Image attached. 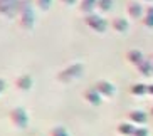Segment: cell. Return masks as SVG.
<instances>
[{"label":"cell","instance_id":"11","mask_svg":"<svg viewBox=\"0 0 153 136\" xmlns=\"http://www.w3.org/2000/svg\"><path fill=\"white\" fill-rule=\"evenodd\" d=\"M128 119H130L131 123H135V124H145L148 118H146V114H145L141 109H133V111L128 113Z\"/></svg>","mask_w":153,"mask_h":136},{"label":"cell","instance_id":"19","mask_svg":"<svg viewBox=\"0 0 153 136\" xmlns=\"http://www.w3.org/2000/svg\"><path fill=\"white\" fill-rule=\"evenodd\" d=\"M51 136H69V133L66 131L64 126H56L51 129Z\"/></svg>","mask_w":153,"mask_h":136},{"label":"cell","instance_id":"4","mask_svg":"<svg viewBox=\"0 0 153 136\" xmlns=\"http://www.w3.org/2000/svg\"><path fill=\"white\" fill-rule=\"evenodd\" d=\"M84 22H86V25H88L89 29H93L94 32H99V34H103V32L108 29V22H106L101 15H98V14L86 15Z\"/></svg>","mask_w":153,"mask_h":136},{"label":"cell","instance_id":"6","mask_svg":"<svg viewBox=\"0 0 153 136\" xmlns=\"http://www.w3.org/2000/svg\"><path fill=\"white\" fill-rule=\"evenodd\" d=\"M93 87H94V89L98 91L101 96H104V98H111V96L114 94V86H113L109 81H104V79L94 82V84H93Z\"/></svg>","mask_w":153,"mask_h":136},{"label":"cell","instance_id":"8","mask_svg":"<svg viewBox=\"0 0 153 136\" xmlns=\"http://www.w3.org/2000/svg\"><path fill=\"white\" fill-rule=\"evenodd\" d=\"M126 10H128V15H130L131 18H141L143 17V5L140 4V2H130L128 4V7H126Z\"/></svg>","mask_w":153,"mask_h":136},{"label":"cell","instance_id":"20","mask_svg":"<svg viewBox=\"0 0 153 136\" xmlns=\"http://www.w3.org/2000/svg\"><path fill=\"white\" fill-rule=\"evenodd\" d=\"M51 2L52 0H36V4H37V7L42 10V12H45V10H49V7H51Z\"/></svg>","mask_w":153,"mask_h":136},{"label":"cell","instance_id":"17","mask_svg":"<svg viewBox=\"0 0 153 136\" xmlns=\"http://www.w3.org/2000/svg\"><path fill=\"white\" fill-rule=\"evenodd\" d=\"M143 25L145 27L152 29L153 27V5H150L148 9L145 10V15H143Z\"/></svg>","mask_w":153,"mask_h":136},{"label":"cell","instance_id":"5","mask_svg":"<svg viewBox=\"0 0 153 136\" xmlns=\"http://www.w3.org/2000/svg\"><path fill=\"white\" fill-rule=\"evenodd\" d=\"M19 5L20 0H0V15L14 17L15 14H19Z\"/></svg>","mask_w":153,"mask_h":136},{"label":"cell","instance_id":"10","mask_svg":"<svg viewBox=\"0 0 153 136\" xmlns=\"http://www.w3.org/2000/svg\"><path fill=\"white\" fill-rule=\"evenodd\" d=\"M15 86L20 91H29L32 87V77L29 74H20V76L15 79Z\"/></svg>","mask_w":153,"mask_h":136},{"label":"cell","instance_id":"9","mask_svg":"<svg viewBox=\"0 0 153 136\" xmlns=\"http://www.w3.org/2000/svg\"><path fill=\"white\" fill-rule=\"evenodd\" d=\"M111 27L114 32H118V34H125L126 30H128V27H130V24H128V20L123 17H114L111 20Z\"/></svg>","mask_w":153,"mask_h":136},{"label":"cell","instance_id":"16","mask_svg":"<svg viewBox=\"0 0 153 136\" xmlns=\"http://www.w3.org/2000/svg\"><path fill=\"white\" fill-rule=\"evenodd\" d=\"M130 91H131V94L133 96H143V94L148 92V86L143 84V82H135V84H131Z\"/></svg>","mask_w":153,"mask_h":136},{"label":"cell","instance_id":"25","mask_svg":"<svg viewBox=\"0 0 153 136\" xmlns=\"http://www.w3.org/2000/svg\"><path fill=\"white\" fill-rule=\"evenodd\" d=\"M152 114H153V106H152Z\"/></svg>","mask_w":153,"mask_h":136},{"label":"cell","instance_id":"22","mask_svg":"<svg viewBox=\"0 0 153 136\" xmlns=\"http://www.w3.org/2000/svg\"><path fill=\"white\" fill-rule=\"evenodd\" d=\"M64 5H72V4H76V0H61Z\"/></svg>","mask_w":153,"mask_h":136},{"label":"cell","instance_id":"14","mask_svg":"<svg viewBox=\"0 0 153 136\" xmlns=\"http://www.w3.org/2000/svg\"><path fill=\"white\" fill-rule=\"evenodd\" d=\"M116 131L121 136H131L135 131V126H133V123H120L116 126Z\"/></svg>","mask_w":153,"mask_h":136},{"label":"cell","instance_id":"1","mask_svg":"<svg viewBox=\"0 0 153 136\" xmlns=\"http://www.w3.org/2000/svg\"><path fill=\"white\" fill-rule=\"evenodd\" d=\"M19 22L22 25V29L30 30L36 22V15H34V9H32L30 0H20L19 5Z\"/></svg>","mask_w":153,"mask_h":136},{"label":"cell","instance_id":"24","mask_svg":"<svg viewBox=\"0 0 153 136\" xmlns=\"http://www.w3.org/2000/svg\"><path fill=\"white\" fill-rule=\"evenodd\" d=\"M148 94L153 96V84H148Z\"/></svg>","mask_w":153,"mask_h":136},{"label":"cell","instance_id":"7","mask_svg":"<svg viewBox=\"0 0 153 136\" xmlns=\"http://www.w3.org/2000/svg\"><path fill=\"white\" fill-rule=\"evenodd\" d=\"M84 99L88 101L91 106H99L101 104V94H99L93 86L88 87V89L84 91Z\"/></svg>","mask_w":153,"mask_h":136},{"label":"cell","instance_id":"15","mask_svg":"<svg viewBox=\"0 0 153 136\" xmlns=\"http://www.w3.org/2000/svg\"><path fill=\"white\" fill-rule=\"evenodd\" d=\"M98 0H81V5H79V10L86 15H91L93 14V9L96 7Z\"/></svg>","mask_w":153,"mask_h":136},{"label":"cell","instance_id":"12","mask_svg":"<svg viewBox=\"0 0 153 136\" xmlns=\"http://www.w3.org/2000/svg\"><path fill=\"white\" fill-rule=\"evenodd\" d=\"M136 67V71H138L140 74H141V76H150V74L153 72V64H152V59H143L141 61V62H138L135 66Z\"/></svg>","mask_w":153,"mask_h":136},{"label":"cell","instance_id":"21","mask_svg":"<svg viewBox=\"0 0 153 136\" xmlns=\"http://www.w3.org/2000/svg\"><path fill=\"white\" fill-rule=\"evenodd\" d=\"M131 136H148V129L146 128H141V126H136Z\"/></svg>","mask_w":153,"mask_h":136},{"label":"cell","instance_id":"27","mask_svg":"<svg viewBox=\"0 0 153 136\" xmlns=\"http://www.w3.org/2000/svg\"><path fill=\"white\" fill-rule=\"evenodd\" d=\"M145 2H152V0H145Z\"/></svg>","mask_w":153,"mask_h":136},{"label":"cell","instance_id":"2","mask_svg":"<svg viewBox=\"0 0 153 136\" xmlns=\"http://www.w3.org/2000/svg\"><path fill=\"white\" fill-rule=\"evenodd\" d=\"M82 72H84V64L82 62H72V64H69V66H66L64 69H61L56 77H57L59 82H71V81H74V79H77Z\"/></svg>","mask_w":153,"mask_h":136},{"label":"cell","instance_id":"26","mask_svg":"<svg viewBox=\"0 0 153 136\" xmlns=\"http://www.w3.org/2000/svg\"><path fill=\"white\" fill-rule=\"evenodd\" d=\"M152 64H153V55H152Z\"/></svg>","mask_w":153,"mask_h":136},{"label":"cell","instance_id":"23","mask_svg":"<svg viewBox=\"0 0 153 136\" xmlns=\"http://www.w3.org/2000/svg\"><path fill=\"white\" fill-rule=\"evenodd\" d=\"M4 89H5V81L2 79V77H0V92H2Z\"/></svg>","mask_w":153,"mask_h":136},{"label":"cell","instance_id":"13","mask_svg":"<svg viewBox=\"0 0 153 136\" xmlns=\"http://www.w3.org/2000/svg\"><path fill=\"white\" fill-rule=\"evenodd\" d=\"M145 57H143V54H141V50L140 49H130L128 52H126V61L128 62H131L133 66H136L138 62H141Z\"/></svg>","mask_w":153,"mask_h":136},{"label":"cell","instance_id":"18","mask_svg":"<svg viewBox=\"0 0 153 136\" xmlns=\"http://www.w3.org/2000/svg\"><path fill=\"white\" fill-rule=\"evenodd\" d=\"M101 12H109L113 9V0H98V4H96Z\"/></svg>","mask_w":153,"mask_h":136},{"label":"cell","instance_id":"3","mask_svg":"<svg viewBox=\"0 0 153 136\" xmlns=\"http://www.w3.org/2000/svg\"><path fill=\"white\" fill-rule=\"evenodd\" d=\"M10 121H12V124H14L15 128L24 129V128L27 126V123H29V116H27V113H25V109L24 108L10 109Z\"/></svg>","mask_w":153,"mask_h":136}]
</instances>
